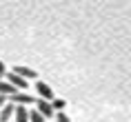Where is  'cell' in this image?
<instances>
[{"mask_svg":"<svg viewBox=\"0 0 131 122\" xmlns=\"http://www.w3.org/2000/svg\"><path fill=\"white\" fill-rule=\"evenodd\" d=\"M49 122H51V120H49Z\"/></svg>","mask_w":131,"mask_h":122,"instance_id":"cell-12","label":"cell"},{"mask_svg":"<svg viewBox=\"0 0 131 122\" xmlns=\"http://www.w3.org/2000/svg\"><path fill=\"white\" fill-rule=\"evenodd\" d=\"M36 93L40 95V100H45V102H51L56 98V93L51 91V87H49L47 82H38L36 84Z\"/></svg>","mask_w":131,"mask_h":122,"instance_id":"cell-2","label":"cell"},{"mask_svg":"<svg viewBox=\"0 0 131 122\" xmlns=\"http://www.w3.org/2000/svg\"><path fill=\"white\" fill-rule=\"evenodd\" d=\"M14 111H16V107L11 104V102H7L5 107L0 109V122H9L11 118H14Z\"/></svg>","mask_w":131,"mask_h":122,"instance_id":"cell-6","label":"cell"},{"mask_svg":"<svg viewBox=\"0 0 131 122\" xmlns=\"http://www.w3.org/2000/svg\"><path fill=\"white\" fill-rule=\"evenodd\" d=\"M7 102H9V100H7V95H0V109L5 107V104H7Z\"/></svg>","mask_w":131,"mask_h":122,"instance_id":"cell-11","label":"cell"},{"mask_svg":"<svg viewBox=\"0 0 131 122\" xmlns=\"http://www.w3.org/2000/svg\"><path fill=\"white\" fill-rule=\"evenodd\" d=\"M5 80H7L9 84L16 89V91H20V89H27V80H22L20 75H16V73H7V75H5Z\"/></svg>","mask_w":131,"mask_h":122,"instance_id":"cell-4","label":"cell"},{"mask_svg":"<svg viewBox=\"0 0 131 122\" xmlns=\"http://www.w3.org/2000/svg\"><path fill=\"white\" fill-rule=\"evenodd\" d=\"M5 75H7V67L5 62H0V80H5Z\"/></svg>","mask_w":131,"mask_h":122,"instance_id":"cell-10","label":"cell"},{"mask_svg":"<svg viewBox=\"0 0 131 122\" xmlns=\"http://www.w3.org/2000/svg\"><path fill=\"white\" fill-rule=\"evenodd\" d=\"M29 122H47L38 111H29Z\"/></svg>","mask_w":131,"mask_h":122,"instance_id":"cell-8","label":"cell"},{"mask_svg":"<svg viewBox=\"0 0 131 122\" xmlns=\"http://www.w3.org/2000/svg\"><path fill=\"white\" fill-rule=\"evenodd\" d=\"M53 122H71L69 120V115L64 113V111H58V113H56V120Z\"/></svg>","mask_w":131,"mask_h":122,"instance_id":"cell-9","label":"cell"},{"mask_svg":"<svg viewBox=\"0 0 131 122\" xmlns=\"http://www.w3.org/2000/svg\"><path fill=\"white\" fill-rule=\"evenodd\" d=\"M11 73L20 75L22 80H31V78H38V73H36L34 69H29V67H22V64H18V67H14V71H11Z\"/></svg>","mask_w":131,"mask_h":122,"instance_id":"cell-5","label":"cell"},{"mask_svg":"<svg viewBox=\"0 0 131 122\" xmlns=\"http://www.w3.org/2000/svg\"><path fill=\"white\" fill-rule=\"evenodd\" d=\"M14 115H16V122H29V109L27 107H16Z\"/></svg>","mask_w":131,"mask_h":122,"instance_id":"cell-7","label":"cell"},{"mask_svg":"<svg viewBox=\"0 0 131 122\" xmlns=\"http://www.w3.org/2000/svg\"><path fill=\"white\" fill-rule=\"evenodd\" d=\"M7 100L11 102L14 107H27V104L34 102V95H31V93H20V91H16L14 95H9Z\"/></svg>","mask_w":131,"mask_h":122,"instance_id":"cell-1","label":"cell"},{"mask_svg":"<svg viewBox=\"0 0 131 122\" xmlns=\"http://www.w3.org/2000/svg\"><path fill=\"white\" fill-rule=\"evenodd\" d=\"M36 111L45 118V120H51L53 115V109H51V102H45V100H38L36 102Z\"/></svg>","mask_w":131,"mask_h":122,"instance_id":"cell-3","label":"cell"}]
</instances>
